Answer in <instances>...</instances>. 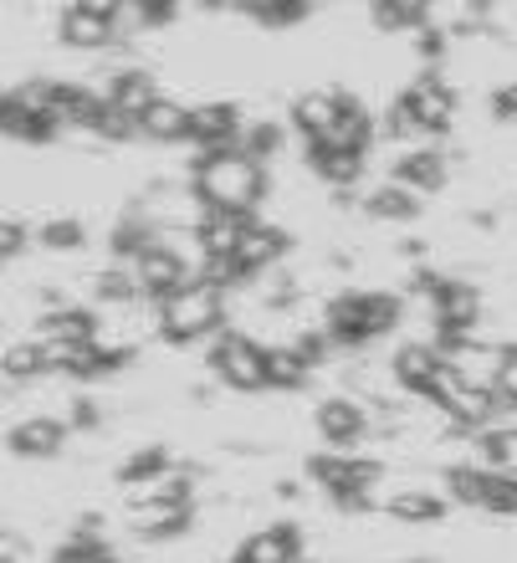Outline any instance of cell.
I'll list each match as a JSON object with an SVG mask.
<instances>
[{
  "mask_svg": "<svg viewBox=\"0 0 517 563\" xmlns=\"http://www.w3.org/2000/svg\"><path fill=\"white\" fill-rule=\"evenodd\" d=\"M266 195V169L241 148H221L195 164V200L216 216H252Z\"/></svg>",
  "mask_w": 517,
  "mask_h": 563,
  "instance_id": "6da1fadb",
  "label": "cell"
},
{
  "mask_svg": "<svg viewBox=\"0 0 517 563\" xmlns=\"http://www.w3.org/2000/svg\"><path fill=\"white\" fill-rule=\"evenodd\" d=\"M399 312H405V302L395 292H343L323 308V339L343 343V349H359V343L395 333Z\"/></svg>",
  "mask_w": 517,
  "mask_h": 563,
  "instance_id": "7a4b0ae2",
  "label": "cell"
},
{
  "mask_svg": "<svg viewBox=\"0 0 517 563\" xmlns=\"http://www.w3.org/2000/svg\"><path fill=\"white\" fill-rule=\"evenodd\" d=\"M226 318V302L221 292H210L206 282H190V287H179V292H169L160 302V333L169 343H195L206 339V333H216Z\"/></svg>",
  "mask_w": 517,
  "mask_h": 563,
  "instance_id": "3957f363",
  "label": "cell"
},
{
  "mask_svg": "<svg viewBox=\"0 0 517 563\" xmlns=\"http://www.w3.org/2000/svg\"><path fill=\"white\" fill-rule=\"evenodd\" d=\"M308 476L318 487H328V497H333L343 512H364L374 482H380V466H374V461H359V456H312Z\"/></svg>",
  "mask_w": 517,
  "mask_h": 563,
  "instance_id": "277c9868",
  "label": "cell"
},
{
  "mask_svg": "<svg viewBox=\"0 0 517 563\" xmlns=\"http://www.w3.org/2000/svg\"><path fill=\"white\" fill-rule=\"evenodd\" d=\"M395 108L410 119L415 134H441V129H451V119H457V92H451V82H446L441 73H426L399 92Z\"/></svg>",
  "mask_w": 517,
  "mask_h": 563,
  "instance_id": "5b68a950",
  "label": "cell"
},
{
  "mask_svg": "<svg viewBox=\"0 0 517 563\" xmlns=\"http://www.w3.org/2000/svg\"><path fill=\"white\" fill-rule=\"evenodd\" d=\"M426 400L441 405V416L457 430H476V426H487V420L497 416V395H492L487 385H466V379H457L446 364H441V374H436V385H430Z\"/></svg>",
  "mask_w": 517,
  "mask_h": 563,
  "instance_id": "8992f818",
  "label": "cell"
},
{
  "mask_svg": "<svg viewBox=\"0 0 517 563\" xmlns=\"http://www.w3.org/2000/svg\"><path fill=\"white\" fill-rule=\"evenodd\" d=\"M210 364L231 389H266V349L246 333H221Z\"/></svg>",
  "mask_w": 517,
  "mask_h": 563,
  "instance_id": "52a82bcc",
  "label": "cell"
},
{
  "mask_svg": "<svg viewBox=\"0 0 517 563\" xmlns=\"http://www.w3.org/2000/svg\"><path fill=\"white\" fill-rule=\"evenodd\" d=\"M430 312H436V323H441V339H466L482 318V297L466 287V282H446L436 277L430 287Z\"/></svg>",
  "mask_w": 517,
  "mask_h": 563,
  "instance_id": "ba28073f",
  "label": "cell"
},
{
  "mask_svg": "<svg viewBox=\"0 0 517 563\" xmlns=\"http://www.w3.org/2000/svg\"><path fill=\"white\" fill-rule=\"evenodd\" d=\"M119 31V5L108 0H82V5H67L62 11V42L67 46H108Z\"/></svg>",
  "mask_w": 517,
  "mask_h": 563,
  "instance_id": "9c48e42d",
  "label": "cell"
},
{
  "mask_svg": "<svg viewBox=\"0 0 517 563\" xmlns=\"http://www.w3.org/2000/svg\"><path fill=\"white\" fill-rule=\"evenodd\" d=\"M62 123L31 103L26 92H0V139H21V144H52Z\"/></svg>",
  "mask_w": 517,
  "mask_h": 563,
  "instance_id": "30bf717a",
  "label": "cell"
},
{
  "mask_svg": "<svg viewBox=\"0 0 517 563\" xmlns=\"http://www.w3.org/2000/svg\"><path fill=\"white\" fill-rule=\"evenodd\" d=\"M133 282H139V292L164 302L169 292L179 287H190V267H185V256L169 252V246H148L139 262H133Z\"/></svg>",
  "mask_w": 517,
  "mask_h": 563,
  "instance_id": "8fae6325",
  "label": "cell"
},
{
  "mask_svg": "<svg viewBox=\"0 0 517 563\" xmlns=\"http://www.w3.org/2000/svg\"><path fill=\"white\" fill-rule=\"evenodd\" d=\"M282 252H287V231L272 221H256V216H246V225H241V241H237V267L241 277H256V272L277 267Z\"/></svg>",
  "mask_w": 517,
  "mask_h": 563,
  "instance_id": "7c38bea8",
  "label": "cell"
},
{
  "mask_svg": "<svg viewBox=\"0 0 517 563\" xmlns=\"http://www.w3.org/2000/svg\"><path fill=\"white\" fill-rule=\"evenodd\" d=\"M241 139V113L237 103H200L190 108V144H200L206 154H221V148H237Z\"/></svg>",
  "mask_w": 517,
  "mask_h": 563,
  "instance_id": "4fadbf2b",
  "label": "cell"
},
{
  "mask_svg": "<svg viewBox=\"0 0 517 563\" xmlns=\"http://www.w3.org/2000/svg\"><path fill=\"white\" fill-rule=\"evenodd\" d=\"M302 559V528L297 522H277L262 533L241 538V549L231 553V563H297Z\"/></svg>",
  "mask_w": 517,
  "mask_h": 563,
  "instance_id": "5bb4252c",
  "label": "cell"
},
{
  "mask_svg": "<svg viewBox=\"0 0 517 563\" xmlns=\"http://www.w3.org/2000/svg\"><path fill=\"white\" fill-rule=\"evenodd\" d=\"M349 103H354V92H302V98L293 103V123L318 144V139H328L333 129H339V119H343V108Z\"/></svg>",
  "mask_w": 517,
  "mask_h": 563,
  "instance_id": "9a60e30c",
  "label": "cell"
},
{
  "mask_svg": "<svg viewBox=\"0 0 517 563\" xmlns=\"http://www.w3.org/2000/svg\"><path fill=\"white\" fill-rule=\"evenodd\" d=\"M6 445H11L15 456H26V461H46V456H57L62 445H67V426L62 420H21V426L6 435Z\"/></svg>",
  "mask_w": 517,
  "mask_h": 563,
  "instance_id": "2e32d148",
  "label": "cell"
},
{
  "mask_svg": "<svg viewBox=\"0 0 517 563\" xmlns=\"http://www.w3.org/2000/svg\"><path fill=\"white\" fill-rule=\"evenodd\" d=\"M389 185H399V190L410 195H430L446 185V159L436 154V148H410V154H399L395 164V179Z\"/></svg>",
  "mask_w": 517,
  "mask_h": 563,
  "instance_id": "e0dca14e",
  "label": "cell"
},
{
  "mask_svg": "<svg viewBox=\"0 0 517 563\" xmlns=\"http://www.w3.org/2000/svg\"><path fill=\"white\" fill-rule=\"evenodd\" d=\"M139 134L154 139V144H185L190 139V108L175 103V98H154L148 113L139 119Z\"/></svg>",
  "mask_w": 517,
  "mask_h": 563,
  "instance_id": "ac0fdd59",
  "label": "cell"
},
{
  "mask_svg": "<svg viewBox=\"0 0 517 563\" xmlns=\"http://www.w3.org/2000/svg\"><path fill=\"white\" fill-rule=\"evenodd\" d=\"M190 518H195V503H139V512H133V522H139V533L144 538H179L185 528H190Z\"/></svg>",
  "mask_w": 517,
  "mask_h": 563,
  "instance_id": "d6986e66",
  "label": "cell"
},
{
  "mask_svg": "<svg viewBox=\"0 0 517 563\" xmlns=\"http://www.w3.org/2000/svg\"><path fill=\"white\" fill-rule=\"evenodd\" d=\"M364 430H370V420H364V410H359L354 400H323L318 405V435H323L328 445H354Z\"/></svg>",
  "mask_w": 517,
  "mask_h": 563,
  "instance_id": "ffe728a7",
  "label": "cell"
},
{
  "mask_svg": "<svg viewBox=\"0 0 517 563\" xmlns=\"http://www.w3.org/2000/svg\"><path fill=\"white\" fill-rule=\"evenodd\" d=\"M436 374H441V354H436L430 343H405L395 354V379L405 389H415V395H430Z\"/></svg>",
  "mask_w": 517,
  "mask_h": 563,
  "instance_id": "44dd1931",
  "label": "cell"
},
{
  "mask_svg": "<svg viewBox=\"0 0 517 563\" xmlns=\"http://www.w3.org/2000/svg\"><path fill=\"white\" fill-rule=\"evenodd\" d=\"M103 98L119 108V113H129V119L139 123V119L148 113V103L160 98V92H154V77H148V73H119L113 82H108Z\"/></svg>",
  "mask_w": 517,
  "mask_h": 563,
  "instance_id": "7402d4cb",
  "label": "cell"
},
{
  "mask_svg": "<svg viewBox=\"0 0 517 563\" xmlns=\"http://www.w3.org/2000/svg\"><path fill=\"white\" fill-rule=\"evenodd\" d=\"M308 164H312V175L328 179V185H354V179L364 175V154L328 148V144H308Z\"/></svg>",
  "mask_w": 517,
  "mask_h": 563,
  "instance_id": "603a6c76",
  "label": "cell"
},
{
  "mask_svg": "<svg viewBox=\"0 0 517 563\" xmlns=\"http://www.w3.org/2000/svg\"><path fill=\"white\" fill-rule=\"evenodd\" d=\"M36 339L77 349V343H92V339H98V323H92V312H82V308H62V312H52V318H46Z\"/></svg>",
  "mask_w": 517,
  "mask_h": 563,
  "instance_id": "cb8c5ba5",
  "label": "cell"
},
{
  "mask_svg": "<svg viewBox=\"0 0 517 563\" xmlns=\"http://www.w3.org/2000/svg\"><path fill=\"white\" fill-rule=\"evenodd\" d=\"M370 21L380 31H426L430 26V5H420V0H374Z\"/></svg>",
  "mask_w": 517,
  "mask_h": 563,
  "instance_id": "d4e9b609",
  "label": "cell"
},
{
  "mask_svg": "<svg viewBox=\"0 0 517 563\" xmlns=\"http://www.w3.org/2000/svg\"><path fill=\"white\" fill-rule=\"evenodd\" d=\"M312 374V364L297 354V343H277L266 349V389H297Z\"/></svg>",
  "mask_w": 517,
  "mask_h": 563,
  "instance_id": "484cf974",
  "label": "cell"
},
{
  "mask_svg": "<svg viewBox=\"0 0 517 563\" xmlns=\"http://www.w3.org/2000/svg\"><path fill=\"white\" fill-rule=\"evenodd\" d=\"M241 225H246V216H216V210H206L200 216V246H206V256H237Z\"/></svg>",
  "mask_w": 517,
  "mask_h": 563,
  "instance_id": "4316f807",
  "label": "cell"
},
{
  "mask_svg": "<svg viewBox=\"0 0 517 563\" xmlns=\"http://www.w3.org/2000/svg\"><path fill=\"white\" fill-rule=\"evenodd\" d=\"M0 374H6V379H15V385H26V379L46 374V354H42V343H36V339L6 343V349H0Z\"/></svg>",
  "mask_w": 517,
  "mask_h": 563,
  "instance_id": "83f0119b",
  "label": "cell"
},
{
  "mask_svg": "<svg viewBox=\"0 0 517 563\" xmlns=\"http://www.w3.org/2000/svg\"><path fill=\"white\" fill-rule=\"evenodd\" d=\"M148 246H160V236H154V221H144V216H123V221L113 225V256H123V262H139Z\"/></svg>",
  "mask_w": 517,
  "mask_h": 563,
  "instance_id": "f1b7e54d",
  "label": "cell"
},
{
  "mask_svg": "<svg viewBox=\"0 0 517 563\" xmlns=\"http://www.w3.org/2000/svg\"><path fill=\"white\" fill-rule=\"evenodd\" d=\"M482 466H487V472H503V476H517V426L482 430Z\"/></svg>",
  "mask_w": 517,
  "mask_h": 563,
  "instance_id": "f546056e",
  "label": "cell"
},
{
  "mask_svg": "<svg viewBox=\"0 0 517 563\" xmlns=\"http://www.w3.org/2000/svg\"><path fill=\"white\" fill-rule=\"evenodd\" d=\"M364 210L380 216V221H415L420 200H415L410 190H399V185H385V190H374L370 200H364Z\"/></svg>",
  "mask_w": 517,
  "mask_h": 563,
  "instance_id": "4dcf8cb0",
  "label": "cell"
},
{
  "mask_svg": "<svg viewBox=\"0 0 517 563\" xmlns=\"http://www.w3.org/2000/svg\"><path fill=\"white\" fill-rule=\"evenodd\" d=\"M389 518H399V522H441L446 503L441 497H430V492H399L395 503H389Z\"/></svg>",
  "mask_w": 517,
  "mask_h": 563,
  "instance_id": "1f68e13d",
  "label": "cell"
},
{
  "mask_svg": "<svg viewBox=\"0 0 517 563\" xmlns=\"http://www.w3.org/2000/svg\"><path fill=\"white\" fill-rule=\"evenodd\" d=\"M52 563H119V559H113V549H108L98 533H73Z\"/></svg>",
  "mask_w": 517,
  "mask_h": 563,
  "instance_id": "d6a6232c",
  "label": "cell"
},
{
  "mask_svg": "<svg viewBox=\"0 0 517 563\" xmlns=\"http://www.w3.org/2000/svg\"><path fill=\"white\" fill-rule=\"evenodd\" d=\"M308 11H312L308 0H252V5H246V15L262 21V26H297Z\"/></svg>",
  "mask_w": 517,
  "mask_h": 563,
  "instance_id": "836d02e7",
  "label": "cell"
},
{
  "mask_svg": "<svg viewBox=\"0 0 517 563\" xmlns=\"http://www.w3.org/2000/svg\"><path fill=\"white\" fill-rule=\"evenodd\" d=\"M482 487H487V472H482V466H451V472H446V492H451L461 507H482Z\"/></svg>",
  "mask_w": 517,
  "mask_h": 563,
  "instance_id": "e575fe53",
  "label": "cell"
},
{
  "mask_svg": "<svg viewBox=\"0 0 517 563\" xmlns=\"http://www.w3.org/2000/svg\"><path fill=\"white\" fill-rule=\"evenodd\" d=\"M487 472V466H482ZM482 507L487 512H503V518H517V476L487 472V487H482Z\"/></svg>",
  "mask_w": 517,
  "mask_h": 563,
  "instance_id": "d590c367",
  "label": "cell"
},
{
  "mask_svg": "<svg viewBox=\"0 0 517 563\" xmlns=\"http://www.w3.org/2000/svg\"><path fill=\"white\" fill-rule=\"evenodd\" d=\"M169 472V451H164V445H148V451H139V456H129L119 466V482H148V476H164Z\"/></svg>",
  "mask_w": 517,
  "mask_h": 563,
  "instance_id": "8d00e7d4",
  "label": "cell"
},
{
  "mask_svg": "<svg viewBox=\"0 0 517 563\" xmlns=\"http://www.w3.org/2000/svg\"><path fill=\"white\" fill-rule=\"evenodd\" d=\"M82 241H88L82 221H46L42 225V246H46V252H77Z\"/></svg>",
  "mask_w": 517,
  "mask_h": 563,
  "instance_id": "74e56055",
  "label": "cell"
},
{
  "mask_svg": "<svg viewBox=\"0 0 517 563\" xmlns=\"http://www.w3.org/2000/svg\"><path fill=\"white\" fill-rule=\"evenodd\" d=\"M277 144H282V129L277 123H256V129H246V139H241V154H246V159H256L262 164L266 154H277Z\"/></svg>",
  "mask_w": 517,
  "mask_h": 563,
  "instance_id": "f35d334b",
  "label": "cell"
},
{
  "mask_svg": "<svg viewBox=\"0 0 517 563\" xmlns=\"http://www.w3.org/2000/svg\"><path fill=\"white\" fill-rule=\"evenodd\" d=\"M119 15H133L139 26L154 31V26H169V21L179 15V5H175V0H139V5H129V11L119 5Z\"/></svg>",
  "mask_w": 517,
  "mask_h": 563,
  "instance_id": "ab89813d",
  "label": "cell"
},
{
  "mask_svg": "<svg viewBox=\"0 0 517 563\" xmlns=\"http://www.w3.org/2000/svg\"><path fill=\"white\" fill-rule=\"evenodd\" d=\"M200 282H206L210 292H226V287H237V282H246V277H241L237 256H206V272H200Z\"/></svg>",
  "mask_w": 517,
  "mask_h": 563,
  "instance_id": "60d3db41",
  "label": "cell"
},
{
  "mask_svg": "<svg viewBox=\"0 0 517 563\" xmlns=\"http://www.w3.org/2000/svg\"><path fill=\"white\" fill-rule=\"evenodd\" d=\"M492 395H497V405H517V349H503V358H497Z\"/></svg>",
  "mask_w": 517,
  "mask_h": 563,
  "instance_id": "b9f144b4",
  "label": "cell"
},
{
  "mask_svg": "<svg viewBox=\"0 0 517 563\" xmlns=\"http://www.w3.org/2000/svg\"><path fill=\"white\" fill-rule=\"evenodd\" d=\"M98 297H103V302H133V297H139V282H133L123 267H113L98 277Z\"/></svg>",
  "mask_w": 517,
  "mask_h": 563,
  "instance_id": "7bdbcfd3",
  "label": "cell"
},
{
  "mask_svg": "<svg viewBox=\"0 0 517 563\" xmlns=\"http://www.w3.org/2000/svg\"><path fill=\"white\" fill-rule=\"evenodd\" d=\"M139 123L129 119V113H119V108L103 98V108H98V119H92V134H103V139H129Z\"/></svg>",
  "mask_w": 517,
  "mask_h": 563,
  "instance_id": "ee69618b",
  "label": "cell"
},
{
  "mask_svg": "<svg viewBox=\"0 0 517 563\" xmlns=\"http://www.w3.org/2000/svg\"><path fill=\"white\" fill-rule=\"evenodd\" d=\"M21 252H26V225L0 216V262H15Z\"/></svg>",
  "mask_w": 517,
  "mask_h": 563,
  "instance_id": "f6af8a7d",
  "label": "cell"
},
{
  "mask_svg": "<svg viewBox=\"0 0 517 563\" xmlns=\"http://www.w3.org/2000/svg\"><path fill=\"white\" fill-rule=\"evenodd\" d=\"M73 416H77V426H92V420H98V405L77 400V410H73Z\"/></svg>",
  "mask_w": 517,
  "mask_h": 563,
  "instance_id": "bcb514c9",
  "label": "cell"
},
{
  "mask_svg": "<svg viewBox=\"0 0 517 563\" xmlns=\"http://www.w3.org/2000/svg\"><path fill=\"white\" fill-rule=\"evenodd\" d=\"M0 563H21V559H15V553H0Z\"/></svg>",
  "mask_w": 517,
  "mask_h": 563,
  "instance_id": "7dc6e473",
  "label": "cell"
}]
</instances>
